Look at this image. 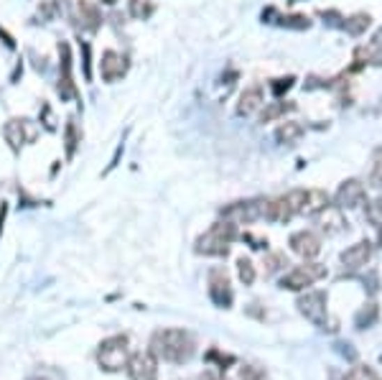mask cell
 Segmentation results:
<instances>
[{
    "instance_id": "6da1fadb",
    "label": "cell",
    "mask_w": 382,
    "mask_h": 380,
    "mask_svg": "<svg viewBox=\"0 0 382 380\" xmlns=\"http://www.w3.org/2000/svg\"><path fill=\"white\" fill-rule=\"evenodd\" d=\"M194 347H197L194 337L186 329H158L151 337V352L155 358L166 360V363H174V365L189 363L191 355H194Z\"/></svg>"
},
{
    "instance_id": "7a4b0ae2",
    "label": "cell",
    "mask_w": 382,
    "mask_h": 380,
    "mask_svg": "<svg viewBox=\"0 0 382 380\" xmlns=\"http://www.w3.org/2000/svg\"><path fill=\"white\" fill-rule=\"evenodd\" d=\"M237 238V227L232 222H217L212 225L209 230L197 240V253L201 255H227L229 253V243Z\"/></svg>"
},
{
    "instance_id": "3957f363",
    "label": "cell",
    "mask_w": 382,
    "mask_h": 380,
    "mask_svg": "<svg viewBox=\"0 0 382 380\" xmlns=\"http://www.w3.org/2000/svg\"><path fill=\"white\" fill-rule=\"evenodd\" d=\"M97 363L102 370L107 373H118L123 367H128L130 363V347H128V337L125 335H115L102 340L100 350H97Z\"/></svg>"
},
{
    "instance_id": "277c9868",
    "label": "cell",
    "mask_w": 382,
    "mask_h": 380,
    "mask_svg": "<svg viewBox=\"0 0 382 380\" xmlns=\"http://www.w3.org/2000/svg\"><path fill=\"white\" fill-rule=\"evenodd\" d=\"M74 59H72V49L66 41H59V84H56V92H59L61 102H69V100H79V87L74 82Z\"/></svg>"
},
{
    "instance_id": "5b68a950",
    "label": "cell",
    "mask_w": 382,
    "mask_h": 380,
    "mask_svg": "<svg viewBox=\"0 0 382 380\" xmlns=\"http://www.w3.org/2000/svg\"><path fill=\"white\" fill-rule=\"evenodd\" d=\"M265 207H268V199H245V202H232L227 207L220 209V215L232 225H243V222H255L260 217H265Z\"/></svg>"
},
{
    "instance_id": "8992f818",
    "label": "cell",
    "mask_w": 382,
    "mask_h": 380,
    "mask_svg": "<svg viewBox=\"0 0 382 380\" xmlns=\"http://www.w3.org/2000/svg\"><path fill=\"white\" fill-rule=\"evenodd\" d=\"M326 276V268L319 266V263H303V266H296L280 278V289H288V291H301L306 286L316 284L319 278Z\"/></svg>"
},
{
    "instance_id": "52a82bcc",
    "label": "cell",
    "mask_w": 382,
    "mask_h": 380,
    "mask_svg": "<svg viewBox=\"0 0 382 380\" xmlns=\"http://www.w3.org/2000/svg\"><path fill=\"white\" fill-rule=\"evenodd\" d=\"M3 138H6V143L10 146V151L18 153L26 143H31L33 138H36V130H33V126H31V120L10 118L6 126H3Z\"/></svg>"
},
{
    "instance_id": "ba28073f",
    "label": "cell",
    "mask_w": 382,
    "mask_h": 380,
    "mask_svg": "<svg viewBox=\"0 0 382 380\" xmlns=\"http://www.w3.org/2000/svg\"><path fill=\"white\" fill-rule=\"evenodd\" d=\"M298 312L316 327L326 329V294L323 291H309L298 298Z\"/></svg>"
},
{
    "instance_id": "9c48e42d",
    "label": "cell",
    "mask_w": 382,
    "mask_h": 380,
    "mask_svg": "<svg viewBox=\"0 0 382 380\" xmlns=\"http://www.w3.org/2000/svg\"><path fill=\"white\" fill-rule=\"evenodd\" d=\"M128 375L130 380H155L158 378V358L153 352H135L128 363Z\"/></svg>"
},
{
    "instance_id": "30bf717a",
    "label": "cell",
    "mask_w": 382,
    "mask_h": 380,
    "mask_svg": "<svg viewBox=\"0 0 382 380\" xmlns=\"http://www.w3.org/2000/svg\"><path fill=\"white\" fill-rule=\"evenodd\" d=\"M128 56H123V54L112 52V49H107V52L102 54V61H100V75H102V82H118V79H123V77L128 75Z\"/></svg>"
},
{
    "instance_id": "8fae6325",
    "label": "cell",
    "mask_w": 382,
    "mask_h": 380,
    "mask_svg": "<svg viewBox=\"0 0 382 380\" xmlns=\"http://www.w3.org/2000/svg\"><path fill=\"white\" fill-rule=\"evenodd\" d=\"M209 298L220 309H229L232 306L235 294H232V286H229V278L224 271H212L209 273Z\"/></svg>"
},
{
    "instance_id": "7c38bea8",
    "label": "cell",
    "mask_w": 382,
    "mask_h": 380,
    "mask_svg": "<svg viewBox=\"0 0 382 380\" xmlns=\"http://www.w3.org/2000/svg\"><path fill=\"white\" fill-rule=\"evenodd\" d=\"M337 207L339 209H354L360 207L362 202L367 199V189H365V184L357 179H346L342 187L337 189Z\"/></svg>"
},
{
    "instance_id": "4fadbf2b",
    "label": "cell",
    "mask_w": 382,
    "mask_h": 380,
    "mask_svg": "<svg viewBox=\"0 0 382 380\" xmlns=\"http://www.w3.org/2000/svg\"><path fill=\"white\" fill-rule=\"evenodd\" d=\"M291 250L296 255H301L303 261H314L321 253V240H319L316 232L301 230L296 232V235H291Z\"/></svg>"
},
{
    "instance_id": "5bb4252c",
    "label": "cell",
    "mask_w": 382,
    "mask_h": 380,
    "mask_svg": "<svg viewBox=\"0 0 382 380\" xmlns=\"http://www.w3.org/2000/svg\"><path fill=\"white\" fill-rule=\"evenodd\" d=\"M369 258H372V243L369 240H360V243H354L349 245L342 253V263H344L346 268H362V266H367Z\"/></svg>"
},
{
    "instance_id": "9a60e30c",
    "label": "cell",
    "mask_w": 382,
    "mask_h": 380,
    "mask_svg": "<svg viewBox=\"0 0 382 380\" xmlns=\"http://www.w3.org/2000/svg\"><path fill=\"white\" fill-rule=\"evenodd\" d=\"M77 21L84 31H100L102 26V13H100V8L92 3V0H79L77 3Z\"/></svg>"
},
{
    "instance_id": "2e32d148",
    "label": "cell",
    "mask_w": 382,
    "mask_h": 380,
    "mask_svg": "<svg viewBox=\"0 0 382 380\" xmlns=\"http://www.w3.org/2000/svg\"><path fill=\"white\" fill-rule=\"evenodd\" d=\"M260 107H263V90H260V87H247V90L240 95L237 115H240V118H250L252 112H257Z\"/></svg>"
},
{
    "instance_id": "e0dca14e",
    "label": "cell",
    "mask_w": 382,
    "mask_h": 380,
    "mask_svg": "<svg viewBox=\"0 0 382 380\" xmlns=\"http://www.w3.org/2000/svg\"><path fill=\"white\" fill-rule=\"evenodd\" d=\"M293 217V209L288 207L286 197H278V199H268V207H265V220L270 222H288Z\"/></svg>"
},
{
    "instance_id": "ac0fdd59",
    "label": "cell",
    "mask_w": 382,
    "mask_h": 380,
    "mask_svg": "<svg viewBox=\"0 0 382 380\" xmlns=\"http://www.w3.org/2000/svg\"><path fill=\"white\" fill-rule=\"evenodd\" d=\"M301 135H303V126H301V123L288 120V123L278 126V130H275V141L283 143V146H293V143L301 141Z\"/></svg>"
},
{
    "instance_id": "d6986e66",
    "label": "cell",
    "mask_w": 382,
    "mask_h": 380,
    "mask_svg": "<svg viewBox=\"0 0 382 380\" xmlns=\"http://www.w3.org/2000/svg\"><path fill=\"white\" fill-rule=\"evenodd\" d=\"M82 143V130L77 128V120L69 118L64 126V149H66V158H72L74 153H77V149H79Z\"/></svg>"
},
{
    "instance_id": "ffe728a7",
    "label": "cell",
    "mask_w": 382,
    "mask_h": 380,
    "mask_svg": "<svg viewBox=\"0 0 382 380\" xmlns=\"http://www.w3.org/2000/svg\"><path fill=\"white\" fill-rule=\"evenodd\" d=\"M329 207V197L323 189H309L306 194V207H303V215H319Z\"/></svg>"
},
{
    "instance_id": "44dd1931",
    "label": "cell",
    "mask_w": 382,
    "mask_h": 380,
    "mask_svg": "<svg viewBox=\"0 0 382 380\" xmlns=\"http://www.w3.org/2000/svg\"><path fill=\"white\" fill-rule=\"evenodd\" d=\"M224 380H263V370L255 365L224 367Z\"/></svg>"
},
{
    "instance_id": "7402d4cb",
    "label": "cell",
    "mask_w": 382,
    "mask_h": 380,
    "mask_svg": "<svg viewBox=\"0 0 382 380\" xmlns=\"http://www.w3.org/2000/svg\"><path fill=\"white\" fill-rule=\"evenodd\" d=\"M377 319H380V309H377V304H365L360 312H357V317H354V327L369 329V327H375Z\"/></svg>"
},
{
    "instance_id": "603a6c76",
    "label": "cell",
    "mask_w": 382,
    "mask_h": 380,
    "mask_svg": "<svg viewBox=\"0 0 382 380\" xmlns=\"http://www.w3.org/2000/svg\"><path fill=\"white\" fill-rule=\"evenodd\" d=\"M369 23H372V15L369 13H354L349 15V18H344V31L346 33H352V36H362L365 31L369 29Z\"/></svg>"
},
{
    "instance_id": "cb8c5ba5",
    "label": "cell",
    "mask_w": 382,
    "mask_h": 380,
    "mask_svg": "<svg viewBox=\"0 0 382 380\" xmlns=\"http://www.w3.org/2000/svg\"><path fill=\"white\" fill-rule=\"evenodd\" d=\"M128 13H130L135 21H148V18L155 13V6L151 0H128Z\"/></svg>"
},
{
    "instance_id": "d4e9b609",
    "label": "cell",
    "mask_w": 382,
    "mask_h": 380,
    "mask_svg": "<svg viewBox=\"0 0 382 380\" xmlns=\"http://www.w3.org/2000/svg\"><path fill=\"white\" fill-rule=\"evenodd\" d=\"M293 107H296L293 102H273V105H268V107L260 112V123H273L275 118L286 115V112L293 110Z\"/></svg>"
},
{
    "instance_id": "484cf974",
    "label": "cell",
    "mask_w": 382,
    "mask_h": 380,
    "mask_svg": "<svg viewBox=\"0 0 382 380\" xmlns=\"http://www.w3.org/2000/svg\"><path fill=\"white\" fill-rule=\"evenodd\" d=\"M278 26H283V29H298V31H303V29H309L311 26V21L306 18V15H298V13H293V15H278Z\"/></svg>"
},
{
    "instance_id": "4316f807",
    "label": "cell",
    "mask_w": 382,
    "mask_h": 380,
    "mask_svg": "<svg viewBox=\"0 0 382 380\" xmlns=\"http://www.w3.org/2000/svg\"><path fill=\"white\" fill-rule=\"evenodd\" d=\"M237 276H240V281H243L245 286L255 284V266H252V261L240 258V261H237Z\"/></svg>"
},
{
    "instance_id": "83f0119b",
    "label": "cell",
    "mask_w": 382,
    "mask_h": 380,
    "mask_svg": "<svg viewBox=\"0 0 382 380\" xmlns=\"http://www.w3.org/2000/svg\"><path fill=\"white\" fill-rule=\"evenodd\" d=\"M367 222L375 225L377 230H382V197H377L367 204Z\"/></svg>"
},
{
    "instance_id": "f1b7e54d",
    "label": "cell",
    "mask_w": 382,
    "mask_h": 380,
    "mask_svg": "<svg viewBox=\"0 0 382 380\" xmlns=\"http://www.w3.org/2000/svg\"><path fill=\"white\" fill-rule=\"evenodd\" d=\"M79 49H82V67H84V79H92V46L89 41H79Z\"/></svg>"
},
{
    "instance_id": "f546056e",
    "label": "cell",
    "mask_w": 382,
    "mask_h": 380,
    "mask_svg": "<svg viewBox=\"0 0 382 380\" xmlns=\"http://www.w3.org/2000/svg\"><path fill=\"white\" fill-rule=\"evenodd\" d=\"M344 380H380V375H377L375 370L365 367V365H357V367H352V370L346 373Z\"/></svg>"
},
{
    "instance_id": "4dcf8cb0",
    "label": "cell",
    "mask_w": 382,
    "mask_h": 380,
    "mask_svg": "<svg viewBox=\"0 0 382 380\" xmlns=\"http://www.w3.org/2000/svg\"><path fill=\"white\" fill-rule=\"evenodd\" d=\"M293 87V77L288 75V77H280V79H273L270 82V92L275 97H283V92H288Z\"/></svg>"
},
{
    "instance_id": "1f68e13d",
    "label": "cell",
    "mask_w": 382,
    "mask_h": 380,
    "mask_svg": "<svg viewBox=\"0 0 382 380\" xmlns=\"http://www.w3.org/2000/svg\"><path fill=\"white\" fill-rule=\"evenodd\" d=\"M38 15H41L44 21H52L54 15H56V3H54V0H44V6L38 8Z\"/></svg>"
},
{
    "instance_id": "d6a6232c",
    "label": "cell",
    "mask_w": 382,
    "mask_h": 380,
    "mask_svg": "<svg viewBox=\"0 0 382 380\" xmlns=\"http://www.w3.org/2000/svg\"><path fill=\"white\" fill-rule=\"evenodd\" d=\"M369 181H372V187H380L382 189V161H377L372 174H369Z\"/></svg>"
},
{
    "instance_id": "836d02e7",
    "label": "cell",
    "mask_w": 382,
    "mask_h": 380,
    "mask_svg": "<svg viewBox=\"0 0 382 380\" xmlns=\"http://www.w3.org/2000/svg\"><path fill=\"white\" fill-rule=\"evenodd\" d=\"M280 263H283V255H270V258H268V273L280 268Z\"/></svg>"
},
{
    "instance_id": "e575fe53",
    "label": "cell",
    "mask_w": 382,
    "mask_h": 380,
    "mask_svg": "<svg viewBox=\"0 0 382 380\" xmlns=\"http://www.w3.org/2000/svg\"><path fill=\"white\" fill-rule=\"evenodd\" d=\"M369 46H375V49H382V26L375 31V36H372V44Z\"/></svg>"
},
{
    "instance_id": "d590c367",
    "label": "cell",
    "mask_w": 382,
    "mask_h": 380,
    "mask_svg": "<svg viewBox=\"0 0 382 380\" xmlns=\"http://www.w3.org/2000/svg\"><path fill=\"white\" fill-rule=\"evenodd\" d=\"M199 380H220V378H217V375H214V373H209V370H206V373L199 375Z\"/></svg>"
},
{
    "instance_id": "8d00e7d4",
    "label": "cell",
    "mask_w": 382,
    "mask_h": 380,
    "mask_svg": "<svg viewBox=\"0 0 382 380\" xmlns=\"http://www.w3.org/2000/svg\"><path fill=\"white\" fill-rule=\"evenodd\" d=\"M288 3H301V0H288Z\"/></svg>"
}]
</instances>
